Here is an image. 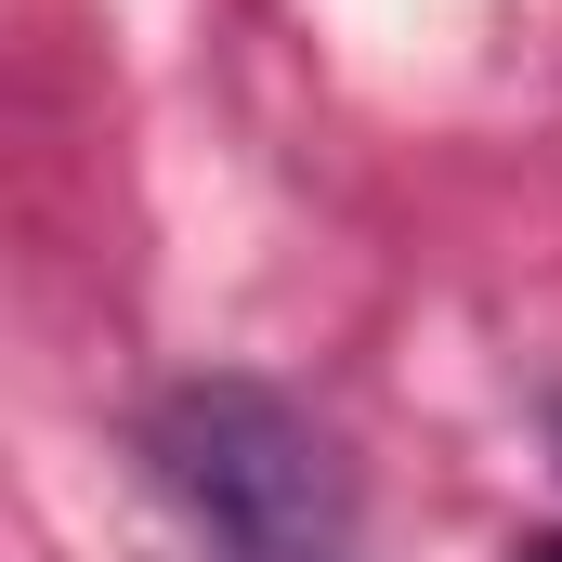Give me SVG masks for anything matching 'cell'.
Returning <instances> with one entry per match:
<instances>
[{
	"label": "cell",
	"instance_id": "3",
	"mask_svg": "<svg viewBox=\"0 0 562 562\" xmlns=\"http://www.w3.org/2000/svg\"><path fill=\"white\" fill-rule=\"evenodd\" d=\"M550 458H562V380H550Z\"/></svg>",
	"mask_w": 562,
	"mask_h": 562
},
{
	"label": "cell",
	"instance_id": "1",
	"mask_svg": "<svg viewBox=\"0 0 562 562\" xmlns=\"http://www.w3.org/2000/svg\"><path fill=\"white\" fill-rule=\"evenodd\" d=\"M144 458L157 497L183 510V537L210 562H353L367 510H353V458L276 380H170L144 406Z\"/></svg>",
	"mask_w": 562,
	"mask_h": 562
},
{
	"label": "cell",
	"instance_id": "2",
	"mask_svg": "<svg viewBox=\"0 0 562 562\" xmlns=\"http://www.w3.org/2000/svg\"><path fill=\"white\" fill-rule=\"evenodd\" d=\"M510 562H562V537H524V550H510Z\"/></svg>",
	"mask_w": 562,
	"mask_h": 562
}]
</instances>
